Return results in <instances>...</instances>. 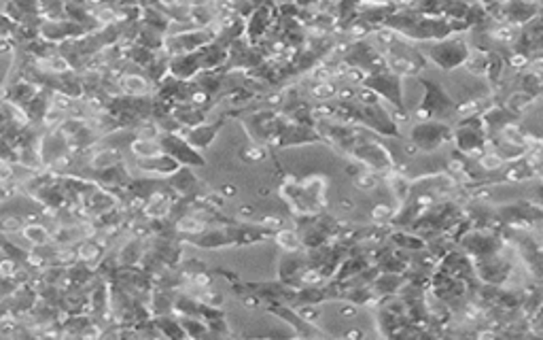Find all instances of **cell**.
Masks as SVG:
<instances>
[{"label": "cell", "mask_w": 543, "mask_h": 340, "mask_svg": "<svg viewBox=\"0 0 543 340\" xmlns=\"http://www.w3.org/2000/svg\"><path fill=\"white\" fill-rule=\"evenodd\" d=\"M501 11L505 13V18L511 22V24H528L535 13H537V7L526 3V0H507V3L501 7Z\"/></svg>", "instance_id": "cell-10"}, {"label": "cell", "mask_w": 543, "mask_h": 340, "mask_svg": "<svg viewBox=\"0 0 543 340\" xmlns=\"http://www.w3.org/2000/svg\"><path fill=\"white\" fill-rule=\"evenodd\" d=\"M450 141H452V128L439 119H422L410 130V143L422 154H431Z\"/></svg>", "instance_id": "cell-5"}, {"label": "cell", "mask_w": 543, "mask_h": 340, "mask_svg": "<svg viewBox=\"0 0 543 340\" xmlns=\"http://www.w3.org/2000/svg\"><path fill=\"white\" fill-rule=\"evenodd\" d=\"M219 128H221V121L214 123V125H198V128H193L191 134H189V143L200 145V147L208 145L214 139V134L219 132Z\"/></svg>", "instance_id": "cell-12"}, {"label": "cell", "mask_w": 543, "mask_h": 340, "mask_svg": "<svg viewBox=\"0 0 543 340\" xmlns=\"http://www.w3.org/2000/svg\"><path fill=\"white\" fill-rule=\"evenodd\" d=\"M384 28L404 34L410 41H439L450 36L452 32L467 30L469 22L454 20V18H433L425 13H410V11H393L382 22Z\"/></svg>", "instance_id": "cell-1"}, {"label": "cell", "mask_w": 543, "mask_h": 340, "mask_svg": "<svg viewBox=\"0 0 543 340\" xmlns=\"http://www.w3.org/2000/svg\"><path fill=\"white\" fill-rule=\"evenodd\" d=\"M70 32H81V28L74 24H66V22L64 24H47L43 28V34L47 39H64V36H70Z\"/></svg>", "instance_id": "cell-13"}, {"label": "cell", "mask_w": 543, "mask_h": 340, "mask_svg": "<svg viewBox=\"0 0 543 340\" xmlns=\"http://www.w3.org/2000/svg\"><path fill=\"white\" fill-rule=\"evenodd\" d=\"M384 62H386V68L397 75H418L427 60L422 55V51L406 45V43H399V41H393L389 47H386V53H384Z\"/></svg>", "instance_id": "cell-7"}, {"label": "cell", "mask_w": 543, "mask_h": 340, "mask_svg": "<svg viewBox=\"0 0 543 340\" xmlns=\"http://www.w3.org/2000/svg\"><path fill=\"white\" fill-rule=\"evenodd\" d=\"M452 141L462 154L474 156L476 151H480L488 141V128L484 123L482 113L460 117L458 123L452 128Z\"/></svg>", "instance_id": "cell-4"}, {"label": "cell", "mask_w": 543, "mask_h": 340, "mask_svg": "<svg viewBox=\"0 0 543 340\" xmlns=\"http://www.w3.org/2000/svg\"><path fill=\"white\" fill-rule=\"evenodd\" d=\"M160 145L164 147V149H168L172 156H177V158H181V160H185V162H189V164H204V160L187 145V141H181L179 136H164V139L160 141Z\"/></svg>", "instance_id": "cell-11"}, {"label": "cell", "mask_w": 543, "mask_h": 340, "mask_svg": "<svg viewBox=\"0 0 543 340\" xmlns=\"http://www.w3.org/2000/svg\"><path fill=\"white\" fill-rule=\"evenodd\" d=\"M210 41H212V34L198 30V32H183V34H177V36H170L166 41V47L170 49V53L181 55V53L198 51V49L206 47Z\"/></svg>", "instance_id": "cell-9"}, {"label": "cell", "mask_w": 543, "mask_h": 340, "mask_svg": "<svg viewBox=\"0 0 543 340\" xmlns=\"http://www.w3.org/2000/svg\"><path fill=\"white\" fill-rule=\"evenodd\" d=\"M425 57H429L437 68L441 71H454L458 66H465L472 55V49L462 36H446L435 41L425 53Z\"/></svg>", "instance_id": "cell-2"}, {"label": "cell", "mask_w": 543, "mask_h": 340, "mask_svg": "<svg viewBox=\"0 0 543 340\" xmlns=\"http://www.w3.org/2000/svg\"><path fill=\"white\" fill-rule=\"evenodd\" d=\"M361 88L367 92H373L378 98L382 96L389 100L395 109H399L406 115V102H404V90H401V75L389 71V68H380V71L367 73L361 79Z\"/></svg>", "instance_id": "cell-3"}, {"label": "cell", "mask_w": 543, "mask_h": 340, "mask_svg": "<svg viewBox=\"0 0 543 340\" xmlns=\"http://www.w3.org/2000/svg\"><path fill=\"white\" fill-rule=\"evenodd\" d=\"M123 88L130 94H142V92H146V81L142 77H125Z\"/></svg>", "instance_id": "cell-14"}, {"label": "cell", "mask_w": 543, "mask_h": 340, "mask_svg": "<svg viewBox=\"0 0 543 340\" xmlns=\"http://www.w3.org/2000/svg\"><path fill=\"white\" fill-rule=\"evenodd\" d=\"M346 154L355 156L357 160H361L363 164H367L369 168L373 170H391L393 168V158L391 154L386 151L378 141H371V139H361V136H352V141L348 143V147L344 149Z\"/></svg>", "instance_id": "cell-8"}, {"label": "cell", "mask_w": 543, "mask_h": 340, "mask_svg": "<svg viewBox=\"0 0 543 340\" xmlns=\"http://www.w3.org/2000/svg\"><path fill=\"white\" fill-rule=\"evenodd\" d=\"M420 86L425 88V96L422 102L418 107V117L420 119H444L450 113L456 111L454 100L450 98V94L444 90V86L439 81H431L420 77Z\"/></svg>", "instance_id": "cell-6"}, {"label": "cell", "mask_w": 543, "mask_h": 340, "mask_svg": "<svg viewBox=\"0 0 543 340\" xmlns=\"http://www.w3.org/2000/svg\"><path fill=\"white\" fill-rule=\"evenodd\" d=\"M480 3H482L486 9H493V7H497V5H499V0H480Z\"/></svg>", "instance_id": "cell-15"}]
</instances>
